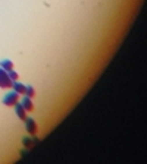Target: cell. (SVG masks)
<instances>
[{"label":"cell","instance_id":"cell-9","mask_svg":"<svg viewBox=\"0 0 147 164\" xmlns=\"http://www.w3.org/2000/svg\"><path fill=\"white\" fill-rule=\"evenodd\" d=\"M8 75H9V78H10V79H12L13 82H15V81H18V78H19V75H18V73L15 72L13 69H12V70H9V72H8Z\"/></svg>","mask_w":147,"mask_h":164},{"label":"cell","instance_id":"cell-5","mask_svg":"<svg viewBox=\"0 0 147 164\" xmlns=\"http://www.w3.org/2000/svg\"><path fill=\"white\" fill-rule=\"evenodd\" d=\"M12 89H13V91H16V92L19 94V95H25L27 85H24V84H21V82L15 81V82H13V85H12Z\"/></svg>","mask_w":147,"mask_h":164},{"label":"cell","instance_id":"cell-1","mask_svg":"<svg viewBox=\"0 0 147 164\" xmlns=\"http://www.w3.org/2000/svg\"><path fill=\"white\" fill-rule=\"evenodd\" d=\"M2 103H3L5 106H8V107H15V104L19 103V94H18L16 91L12 89L10 92H8L6 95L3 97Z\"/></svg>","mask_w":147,"mask_h":164},{"label":"cell","instance_id":"cell-6","mask_svg":"<svg viewBox=\"0 0 147 164\" xmlns=\"http://www.w3.org/2000/svg\"><path fill=\"white\" fill-rule=\"evenodd\" d=\"M21 104H22V107L25 108L27 111H33V108H34V104H33V100L30 98V97H27V95H24V98H22V101H21Z\"/></svg>","mask_w":147,"mask_h":164},{"label":"cell","instance_id":"cell-8","mask_svg":"<svg viewBox=\"0 0 147 164\" xmlns=\"http://www.w3.org/2000/svg\"><path fill=\"white\" fill-rule=\"evenodd\" d=\"M25 95H27V97H30V98L35 97V88H34V86H31V85H28V86H27V91H25Z\"/></svg>","mask_w":147,"mask_h":164},{"label":"cell","instance_id":"cell-2","mask_svg":"<svg viewBox=\"0 0 147 164\" xmlns=\"http://www.w3.org/2000/svg\"><path fill=\"white\" fill-rule=\"evenodd\" d=\"M12 85H13V81L9 78L8 72H6L5 69L0 67V88L9 89V88H12Z\"/></svg>","mask_w":147,"mask_h":164},{"label":"cell","instance_id":"cell-10","mask_svg":"<svg viewBox=\"0 0 147 164\" xmlns=\"http://www.w3.org/2000/svg\"><path fill=\"white\" fill-rule=\"evenodd\" d=\"M22 144H24V147L30 148V147L33 145V139H31V138H24V139H22Z\"/></svg>","mask_w":147,"mask_h":164},{"label":"cell","instance_id":"cell-7","mask_svg":"<svg viewBox=\"0 0 147 164\" xmlns=\"http://www.w3.org/2000/svg\"><path fill=\"white\" fill-rule=\"evenodd\" d=\"M0 67H2V69H5L6 72H9V70H12V69H13V62H12V60H8V59H5V60H2V62H0Z\"/></svg>","mask_w":147,"mask_h":164},{"label":"cell","instance_id":"cell-4","mask_svg":"<svg viewBox=\"0 0 147 164\" xmlns=\"http://www.w3.org/2000/svg\"><path fill=\"white\" fill-rule=\"evenodd\" d=\"M15 113H16V116L19 117L21 120H25V119H27V110L22 107L21 103H16V104H15Z\"/></svg>","mask_w":147,"mask_h":164},{"label":"cell","instance_id":"cell-3","mask_svg":"<svg viewBox=\"0 0 147 164\" xmlns=\"http://www.w3.org/2000/svg\"><path fill=\"white\" fill-rule=\"evenodd\" d=\"M24 122H25V128H27L28 133H31V135L37 133V123H35V120L33 119V117H27Z\"/></svg>","mask_w":147,"mask_h":164}]
</instances>
